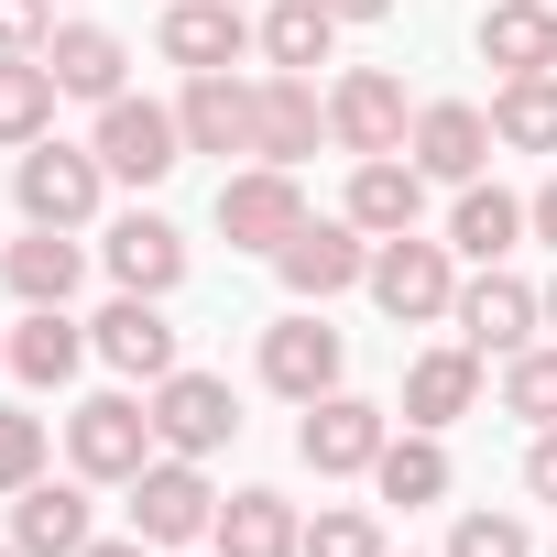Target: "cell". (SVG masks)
Instances as JSON below:
<instances>
[{
	"label": "cell",
	"instance_id": "obj_9",
	"mask_svg": "<svg viewBox=\"0 0 557 557\" xmlns=\"http://www.w3.org/2000/svg\"><path fill=\"white\" fill-rule=\"evenodd\" d=\"M448 318H459V339H470L481 361H492V350L513 361V350H535V329H546V296L481 262V285H459V307H448Z\"/></svg>",
	"mask_w": 557,
	"mask_h": 557
},
{
	"label": "cell",
	"instance_id": "obj_23",
	"mask_svg": "<svg viewBox=\"0 0 557 557\" xmlns=\"http://www.w3.org/2000/svg\"><path fill=\"white\" fill-rule=\"evenodd\" d=\"M12 546H23V557H77V546H88V492H77V481L12 492Z\"/></svg>",
	"mask_w": 557,
	"mask_h": 557
},
{
	"label": "cell",
	"instance_id": "obj_41",
	"mask_svg": "<svg viewBox=\"0 0 557 557\" xmlns=\"http://www.w3.org/2000/svg\"><path fill=\"white\" fill-rule=\"evenodd\" d=\"M546 329H557V285H546Z\"/></svg>",
	"mask_w": 557,
	"mask_h": 557
},
{
	"label": "cell",
	"instance_id": "obj_26",
	"mask_svg": "<svg viewBox=\"0 0 557 557\" xmlns=\"http://www.w3.org/2000/svg\"><path fill=\"white\" fill-rule=\"evenodd\" d=\"M45 66H55V88L66 99H121V34H99V23H55V45H45Z\"/></svg>",
	"mask_w": 557,
	"mask_h": 557
},
{
	"label": "cell",
	"instance_id": "obj_34",
	"mask_svg": "<svg viewBox=\"0 0 557 557\" xmlns=\"http://www.w3.org/2000/svg\"><path fill=\"white\" fill-rule=\"evenodd\" d=\"M45 481V416H0V492Z\"/></svg>",
	"mask_w": 557,
	"mask_h": 557
},
{
	"label": "cell",
	"instance_id": "obj_28",
	"mask_svg": "<svg viewBox=\"0 0 557 557\" xmlns=\"http://www.w3.org/2000/svg\"><path fill=\"white\" fill-rule=\"evenodd\" d=\"M513 230H524V197H503V186H459V208H448V251H470V262H503L513 251Z\"/></svg>",
	"mask_w": 557,
	"mask_h": 557
},
{
	"label": "cell",
	"instance_id": "obj_29",
	"mask_svg": "<svg viewBox=\"0 0 557 557\" xmlns=\"http://www.w3.org/2000/svg\"><path fill=\"white\" fill-rule=\"evenodd\" d=\"M55 66L45 55H0V143H45V121H55Z\"/></svg>",
	"mask_w": 557,
	"mask_h": 557
},
{
	"label": "cell",
	"instance_id": "obj_42",
	"mask_svg": "<svg viewBox=\"0 0 557 557\" xmlns=\"http://www.w3.org/2000/svg\"><path fill=\"white\" fill-rule=\"evenodd\" d=\"M0 372H12V339H0Z\"/></svg>",
	"mask_w": 557,
	"mask_h": 557
},
{
	"label": "cell",
	"instance_id": "obj_27",
	"mask_svg": "<svg viewBox=\"0 0 557 557\" xmlns=\"http://www.w3.org/2000/svg\"><path fill=\"white\" fill-rule=\"evenodd\" d=\"M77 361H88V329H77L66 307H34V318L12 329V372H23L34 394H55V383H77Z\"/></svg>",
	"mask_w": 557,
	"mask_h": 557
},
{
	"label": "cell",
	"instance_id": "obj_25",
	"mask_svg": "<svg viewBox=\"0 0 557 557\" xmlns=\"http://www.w3.org/2000/svg\"><path fill=\"white\" fill-rule=\"evenodd\" d=\"M251 45L285 66V77H318V66H329V45H339V12H318V0H273V12L251 23Z\"/></svg>",
	"mask_w": 557,
	"mask_h": 557
},
{
	"label": "cell",
	"instance_id": "obj_7",
	"mask_svg": "<svg viewBox=\"0 0 557 557\" xmlns=\"http://www.w3.org/2000/svg\"><path fill=\"white\" fill-rule=\"evenodd\" d=\"M273 273H285L307 307H329V296L372 285V230H350V219H307L285 251H273Z\"/></svg>",
	"mask_w": 557,
	"mask_h": 557
},
{
	"label": "cell",
	"instance_id": "obj_18",
	"mask_svg": "<svg viewBox=\"0 0 557 557\" xmlns=\"http://www.w3.org/2000/svg\"><path fill=\"white\" fill-rule=\"evenodd\" d=\"M186 77H219V66H240V45H251V23H240V0H175L164 12V34H153Z\"/></svg>",
	"mask_w": 557,
	"mask_h": 557
},
{
	"label": "cell",
	"instance_id": "obj_5",
	"mask_svg": "<svg viewBox=\"0 0 557 557\" xmlns=\"http://www.w3.org/2000/svg\"><path fill=\"white\" fill-rule=\"evenodd\" d=\"M110 175H132V186H164L175 164H186V132H175V110H153V99H99V143H88Z\"/></svg>",
	"mask_w": 557,
	"mask_h": 557
},
{
	"label": "cell",
	"instance_id": "obj_35",
	"mask_svg": "<svg viewBox=\"0 0 557 557\" xmlns=\"http://www.w3.org/2000/svg\"><path fill=\"white\" fill-rule=\"evenodd\" d=\"M448 557H535V535H524L513 513H459V535H448Z\"/></svg>",
	"mask_w": 557,
	"mask_h": 557
},
{
	"label": "cell",
	"instance_id": "obj_10",
	"mask_svg": "<svg viewBox=\"0 0 557 557\" xmlns=\"http://www.w3.org/2000/svg\"><path fill=\"white\" fill-rule=\"evenodd\" d=\"M329 143L339 153H405V77L394 66H350L329 88Z\"/></svg>",
	"mask_w": 557,
	"mask_h": 557
},
{
	"label": "cell",
	"instance_id": "obj_39",
	"mask_svg": "<svg viewBox=\"0 0 557 557\" xmlns=\"http://www.w3.org/2000/svg\"><path fill=\"white\" fill-rule=\"evenodd\" d=\"M318 12H339V23H383L394 0H318Z\"/></svg>",
	"mask_w": 557,
	"mask_h": 557
},
{
	"label": "cell",
	"instance_id": "obj_44",
	"mask_svg": "<svg viewBox=\"0 0 557 557\" xmlns=\"http://www.w3.org/2000/svg\"><path fill=\"white\" fill-rule=\"evenodd\" d=\"M546 557H557V546H546Z\"/></svg>",
	"mask_w": 557,
	"mask_h": 557
},
{
	"label": "cell",
	"instance_id": "obj_19",
	"mask_svg": "<svg viewBox=\"0 0 557 557\" xmlns=\"http://www.w3.org/2000/svg\"><path fill=\"white\" fill-rule=\"evenodd\" d=\"M251 99H262V88H240L230 66H219V77H186V99H175L186 153H251Z\"/></svg>",
	"mask_w": 557,
	"mask_h": 557
},
{
	"label": "cell",
	"instance_id": "obj_20",
	"mask_svg": "<svg viewBox=\"0 0 557 557\" xmlns=\"http://www.w3.org/2000/svg\"><path fill=\"white\" fill-rule=\"evenodd\" d=\"M470 405H481V350H470V339L405 361V426H459Z\"/></svg>",
	"mask_w": 557,
	"mask_h": 557
},
{
	"label": "cell",
	"instance_id": "obj_33",
	"mask_svg": "<svg viewBox=\"0 0 557 557\" xmlns=\"http://www.w3.org/2000/svg\"><path fill=\"white\" fill-rule=\"evenodd\" d=\"M296 557H383V524L361 513V503H329L318 524H307V546Z\"/></svg>",
	"mask_w": 557,
	"mask_h": 557
},
{
	"label": "cell",
	"instance_id": "obj_36",
	"mask_svg": "<svg viewBox=\"0 0 557 557\" xmlns=\"http://www.w3.org/2000/svg\"><path fill=\"white\" fill-rule=\"evenodd\" d=\"M55 45V0H0V55H45Z\"/></svg>",
	"mask_w": 557,
	"mask_h": 557
},
{
	"label": "cell",
	"instance_id": "obj_31",
	"mask_svg": "<svg viewBox=\"0 0 557 557\" xmlns=\"http://www.w3.org/2000/svg\"><path fill=\"white\" fill-rule=\"evenodd\" d=\"M492 143H513V153H557V77H503V99H492Z\"/></svg>",
	"mask_w": 557,
	"mask_h": 557
},
{
	"label": "cell",
	"instance_id": "obj_13",
	"mask_svg": "<svg viewBox=\"0 0 557 557\" xmlns=\"http://www.w3.org/2000/svg\"><path fill=\"white\" fill-rule=\"evenodd\" d=\"M88 350H99L110 372H132V383H164V372H175V329H164V296H110V307L88 318Z\"/></svg>",
	"mask_w": 557,
	"mask_h": 557
},
{
	"label": "cell",
	"instance_id": "obj_40",
	"mask_svg": "<svg viewBox=\"0 0 557 557\" xmlns=\"http://www.w3.org/2000/svg\"><path fill=\"white\" fill-rule=\"evenodd\" d=\"M77 557H143V535H110V546H99V535H88V546H77Z\"/></svg>",
	"mask_w": 557,
	"mask_h": 557
},
{
	"label": "cell",
	"instance_id": "obj_43",
	"mask_svg": "<svg viewBox=\"0 0 557 557\" xmlns=\"http://www.w3.org/2000/svg\"><path fill=\"white\" fill-rule=\"evenodd\" d=\"M0 557H23V546H0Z\"/></svg>",
	"mask_w": 557,
	"mask_h": 557
},
{
	"label": "cell",
	"instance_id": "obj_6",
	"mask_svg": "<svg viewBox=\"0 0 557 557\" xmlns=\"http://www.w3.org/2000/svg\"><path fill=\"white\" fill-rule=\"evenodd\" d=\"M208 524H219V492H208V470L164 448V459L132 481V535H143V546H197Z\"/></svg>",
	"mask_w": 557,
	"mask_h": 557
},
{
	"label": "cell",
	"instance_id": "obj_11",
	"mask_svg": "<svg viewBox=\"0 0 557 557\" xmlns=\"http://www.w3.org/2000/svg\"><path fill=\"white\" fill-rule=\"evenodd\" d=\"M296 459H307L318 481L372 470V459H383V405H361V394H318V405H307V426H296Z\"/></svg>",
	"mask_w": 557,
	"mask_h": 557
},
{
	"label": "cell",
	"instance_id": "obj_2",
	"mask_svg": "<svg viewBox=\"0 0 557 557\" xmlns=\"http://www.w3.org/2000/svg\"><path fill=\"white\" fill-rule=\"evenodd\" d=\"M153 405H132V394H88L77 416H66V459H77V481H143L153 470Z\"/></svg>",
	"mask_w": 557,
	"mask_h": 557
},
{
	"label": "cell",
	"instance_id": "obj_3",
	"mask_svg": "<svg viewBox=\"0 0 557 557\" xmlns=\"http://www.w3.org/2000/svg\"><path fill=\"white\" fill-rule=\"evenodd\" d=\"M23 219L34 230H88L99 219V186H110V164L88 153V143H23Z\"/></svg>",
	"mask_w": 557,
	"mask_h": 557
},
{
	"label": "cell",
	"instance_id": "obj_4",
	"mask_svg": "<svg viewBox=\"0 0 557 557\" xmlns=\"http://www.w3.org/2000/svg\"><path fill=\"white\" fill-rule=\"evenodd\" d=\"M219 230H230V251H285V240L307 230V186H296V164L219 175Z\"/></svg>",
	"mask_w": 557,
	"mask_h": 557
},
{
	"label": "cell",
	"instance_id": "obj_8",
	"mask_svg": "<svg viewBox=\"0 0 557 557\" xmlns=\"http://www.w3.org/2000/svg\"><path fill=\"white\" fill-rule=\"evenodd\" d=\"M153 437H164L175 459H208V448H230V437H240V405H230V383H219V372H164V383H153Z\"/></svg>",
	"mask_w": 557,
	"mask_h": 557
},
{
	"label": "cell",
	"instance_id": "obj_14",
	"mask_svg": "<svg viewBox=\"0 0 557 557\" xmlns=\"http://www.w3.org/2000/svg\"><path fill=\"white\" fill-rule=\"evenodd\" d=\"M318 132H329L318 77H285V66H273V77H262V99H251V153H262V164H307V153H318Z\"/></svg>",
	"mask_w": 557,
	"mask_h": 557
},
{
	"label": "cell",
	"instance_id": "obj_38",
	"mask_svg": "<svg viewBox=\"0 0 557 557\" xmlns=\"http://www.w3.org/2000/svg\"><path fill=\"white\" fill-rule=\"evenodd\" d=\"M524 230H535V240H546V251H557V175H546V186H535V197H524Z\"/></svg>",
	"mask_w": 557,
	"mask_h": 557
},
{
	"label": "cell",
	"instance_id": "obj_16",
	"mask_svg": "<svg viewBox=\"0 0 557 557\" xmlns=\"http://www.w3.org/2000/svg\"><path fill=\"white\" fill-rule=\"evenodd\" d=\"M262 383L285 394V405L339 394V329H329V318H285V329H262Z\"/></svg>",
	"mask_w": 557,
	"mask_h": 557
},
{
	"label": "cell",
	"instance_id": "obj_17",
	"mask_svg": "<svg viewBox=\"0 0 557 557\" xmlns=\"http://www.w3.org/2000/svg\"><path fill=\"white\" fill-rule=\"evenodd\" d=\"M416 208H426V175H416V153H361L350 164V230H372V240H394V230H416Z\"/></svg>",
	"mask_w": 557,
	"mask_h": 557
},
{
	"label": "cell",
	"instance_id": "obj_22",
	"mask_svg": "<svg viewBox=\"0 0 557 557\" xmlns=\"http://www.w3.org/2000/svg\"><path fill=\"white\" fill-rule=\"evenodd\" d=\"M77 273H88L77 230H34V240H12V251H0V285H12L23 307H66V296H77Z\"/></svg>",
	"mask_w": 557,
	"mask_h": 557
},
{
	"label": "cell",
	"instance_id": "obj_24",
	"mask_svg": "<svg viewBox=\"0 0 557 557\" xmlns=\"http://www.w3.org/2000/svg\"><path fill=\"white\" fill-rule=\"evenodd\" d=\"M208 535H219V557H296V546H307V524H296L285 492H230Z\"/></svg>",
	"mask_w": 557,
	"mask_h": 557
},
{
	"label": "cell",
	"instance_id": "obj_30",
	"mask_svg": "<svg viewBox=\"0 0 557 557\" xmlns=\"http://www.w3.org/2000/svg\"><path fill=\"white\" fill-rule=\"evenodd\" d=\"M372 481H383V503H437V492H448V448H437V426H416V437H383Z\"/></svg>",
	"mask_w": 557,
	"mask_h": 557
},
{
	"label": "cell",
	"instance_id": "obj_15",
	"mask_svg": "<svg viewBox=\"0 0 557 557\" xmlns=\"http://www.w3.org/2000/svg\"><path fill=\"white\" fill-rule=\"evenodd\" d=\"M110 285H121V296H175V285H186V230L153 219V208L110 219Z\"/></svg>",
	"mask_w": 557,
	"mask_h": 557
},
{
	"label": "cell",
	"instance_id": "obj_1",
	"mask_svg": "<svg viewBox=\"0 0 557 557\" xmlns=\"http://www.w3.org/2000/svg\"><path fill=\"white\" fill-rule=\"evenodd\" d=\"M372 307H383L394 329H437V318L459 307V251H448V240H416V230L372 240Z\"/></svg>",
	"mask_w": 557,
	"mask_h": 557
},
{
	"label": "cell",
	"instance_id": "obj_32",
	"mask_svg": "<svg viewBox=\"0 0 557 557\" xmlns=\"http://www.w3.org/2000/svg\"><path fill=\"white\" fill-rule=\"evenodd\" d=\"M503 416L557 426V350H513V361H503Z\"/></svg>",
	"mask_w": 557,
	"mask_h": 557
},
{
	"label": "cell",
	"instance_id": "obj_21",
	"mask_svg": "<svg viewBox=\"0 0 557 557\" xmlns=\"http://www.w3.org/2000/svg\"><path fill=\"white\" fill-rule=\"evenodd\" d=\"M481 55L503 77H557V0H492L481 12Z\"/></svg>",
	"mask_w": 557,
	"mask_h": 557
},
{
	"label": "cell",
	"instance_id": "obj_12",
	"mask_svg": "<svg viewBox=\"0 0 557 557\" xmlns=\"http://www.w3.org/2000/svg\"><path fill=\"white\" fill-rule=\"evenodd\" d=\"M405 153H416V175L470 186V175L492 164V110H470V99H426V110H416V132H405Z\"/></svg>",
	"mask_w": 557,
	"mask_h": 557
},
{
	"label": "cell",
	"instance_id": "obj_37",
	"mask_svg": "<svg viewBox=\"0 0 557 557\" xmlns=\"http://www.w3.org/2000/svg\"><path fill=\"white\" fill-rule=\"evenodd\" d=\"M524 492L557 503V426H535V448H524Z\"/></svg>",
	"mask_w": 557,
	"mask_h": 557
}]
</instances>
